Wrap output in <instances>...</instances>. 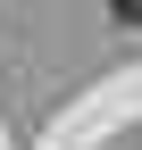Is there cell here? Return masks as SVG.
Segmentation results:
<instances>
[{
  "mask_svg": "<svg viewBox=\"0 0 142 150\" xmlns=\"http://www.w3.org/2000/svg\"><path fill=\"white\" fill-rule=\"evenodd\" d=\"M109 8H117V17H126V25H142V0H109Z\"/></svg>",
  "mask_w": 142,
  "mask_h": 150,
  "instance_id": "6da1fadb",
  "label": "cell"
}]
</instances>
